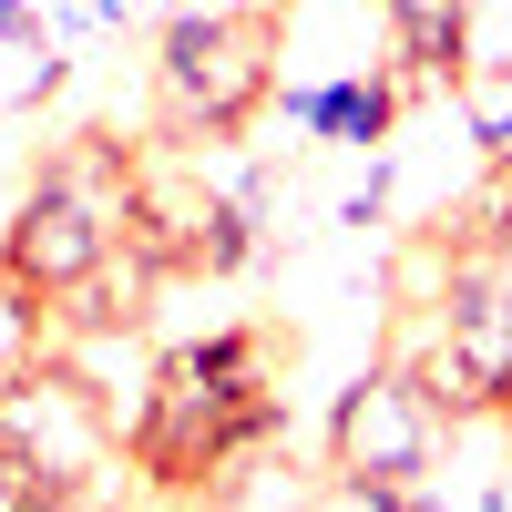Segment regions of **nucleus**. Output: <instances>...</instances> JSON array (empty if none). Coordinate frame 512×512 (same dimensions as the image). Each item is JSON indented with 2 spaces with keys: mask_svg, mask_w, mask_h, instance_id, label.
<instances>
[{
  "mask_svg": "<svg viewBox=\"0 0 512 512\" xmlns=\"http://www.w3.org/2000/svg\"><path fill=\"white\" fill-rule=\"evenodd\" d=\"M287 431V400H277V338L236 318L216 338H185V349L154 359V410L144 431L123 441V461L154 482V492H205L226 482L236 461H256Z\"/></svg>",
  "mask_w": 512,
  "mask_h": 512,
  "instance_id": "obj_1",
  "label": "nucleus"
},
{
  "mask_svg": "<svg viewBox=\"0 0 512 512\" xmlns=\"http://www.w3.org/2000/svg\"><path fill=\"white\" fill-rule=\"evenodd\" d=\"M144 164H154V154L123 144L113 123H82V134H62L52 154L31 164L21 205L0 216V277H21L41 308H72V297L123 256V236H134Z\"/></svg>",
  "mask_w": 512,
  "mask_h": 512,
  "instance_id": "obj_2",
  "label": "nucleus"
},
{
  "mask_svg": "<svg viewBox=\"0 0 512 512\" xmlns=\"http://www.w3.org/2000/svg\"><path fill=\"white\" fill-rule=\"evenodd\" d=\"M277 103V11L175 0L154 31V123L164 144H236Z\"/></svg>",
  "mask_w": 512,
  "mask_h": 512,
  "instance_id": "obj_3",
  "label": "nucleus"
},
{
  "mask_svg": "<svg viewBox=\"0 0 512 512\" xmlns=\"http://www.w3.org/2000/svg\"><path fill=\"white\" fill-rule=\"evenodd\" d=\"M410 369L451 420H502L512 431V246H451Z\"/></svg>",
  "mask_w": 512,
  "mask_h": 512,
  "instance_id": "obj_4",
  "label": "nucleus"
},
{
  "mask_svg": "<svg viewBox=\"0 0 512 512\" xmlns=\"http://www.w3.org/2000/svg\"><path fill=\"white\" fill-rule=\"evenodd\" d=\"M451 451V410L420 390V369L390 359V369H359L328 410V472H359V482H390V492H420Z\"/></svg>",
  "mask_w": 512,
  "mask_h": 512,
  "instance_id": "obj_5",
  "label": "nucleus"
},
{
  "mask_svg": "<svg viewBox=\"0 0 512 512\" xmlns=\"http://www.w3.org/2000/svg\"><path fill=\"white\" fill-rule=\"evenodd\" d=\"M0 441L31 451L41 472H52V492H72V502H93V512H103L93 482L123 461V431H113V410L93 400V379H82L62 349H52V359H31L11 390H0Z\"/></svg>",
  "mask_w": 512,
  "mask_h": 512,
  "instance_id": "obj_6",
  "label": "nucleus"
},
{
  "mask_svg": "<svg viewBox=\"0 0 512 512\" xmlns=\"http://www.w3.org/2000/svg\"><path fill=\"white\" fill-rule=\"evenodd\" d=\"M277 113L297 134H318L338 154H379L410 113V72L400 62H369V72H277Z\"/></svg>",
  "mask_w": 512,
  "mask_h": 512,
  "instance_id": "obj_7",
  "label": "nucleus"
},
{
  "mask_svg": "<svg viewBox=\"0 0 512 512\" xmlns=\"http://www.w3.org/2000/svg\"><path fill=\"white\" fill-rule=\"evenodd\" d=\"M379 11H390V31H400V72H410V93H420V82H461L482 0H379Z\"/></svg>",
  "mask_w": 512,
  "mask_h": 512,
  "instance_id": "obj_8",
  "label": "nucleus"
},
{
  "mask_svg": "<svg viewBox=\"0 0 512 512\" xmlns=\"http://www.w3.org/2000/svg\"><path fill=\"white\" fill-rule=\"evenodd\" d=\"M62 93V31L52 21H0V134L31 123Z\"/></svg>",
  "mask_w": 512,
  "mask_h": 512,
  "instance_id": "obj_9",
  "label": "nucleus"
},
{
  "mask_svg": "<svg viewBox=\"0 0 512 512\" xmlns=\"http://www.w3.org/2000/svg\"><path fill=\"white\" fill-rule=\"evenodd\" d=\"M451 103H461V134H472V154L492 164V175H512V62L472 52L451 82Z\"/></svg>",
  "mask_w": 512,
  "mask_h": 512,
  "instance_id": "obj_10",
  "label": "nucleus"
},
{
  "mask_svg": "<svg viewBox=\"0 0 512 512\" xmlns=\"http://www.w3.org/2000/svg\"><path fill=\"white\" fill-rule=\"evenodd\" d=\"M31 359H52V308H41L21 277H0V390H11Z\"/></svg>",
  "mask_w": 512,
  "mask_h": 512,
  "instance_id": "obj_11",
  "label": "nucleus"
},
{
  "mask_svg": "<svg viewBox=\"0 0 512 512\" xmlns=\"http://www.w3.org/2000/svg\"><path fill=\"white\" fill-rule=\"evenodd\" d=\"M287 512H410V492H390V482H359V472H328L318 492H297Z\"/></svg>",
  "mask_w": 512,
  "mask_h": 512,
  "instance_id": "obj_12",
  "label": "nucleus"
},
{
  "mask_svg": "<svg viewBox=\"0 0 512 512\" xmlns=\"http://www.w3.org/2000/svg\"><path fill=\"white\" fill-rule=\"evenodd\" d=\"M52 502H62V492H52V472H41L31 451L0 441V512H52Z\"/></svg>",
  "mask_w": 512,
  "mask_h": 512,
  "instance_id": "obj_13",
  "label": "nucleus"
},
{
  "mask_svg": "<svg viewBox=\"0 0 512 512\" xmlns=\"http://www.w3.org/2000/svg\"><path fill=\"white\" fill-rule=\"evenodd\" d=\"M134 21H154V0H62L52 11V31H134Z\"/></svg>",
  "mask_w": 512,
  "mask_h": 512,
  "instance_id": "obj_14",
  "label": "nucleus"
},
{
  "mask_svg": "<svg viewBox=\"0 0 512 512\" xmlns=\"http://www.w3.org/2000/svg\"><path fill=\"white\" fill-rule=\"evenodd\" d=\"M62 0H0V21H52Z\"/></svg>",
  "mask_w": 512,
  "mask_h": 512,
  "instance_id": "obj_15",
  "label": "nucleus"
},
{
  "mask_svg": "<svg viewBox=\"0 0 512 512\" xmlns=\"http://www.w3.org/2000/svg\"><path fill=\"white\" fill-rule=\"evenodd\" d=\"M472 512H512V482H502V472H492V482H482V502H472Z\"/></svg>",
  "mask_w": 512,
  "mask_h": 512,
  "instance_id": "obj_16",
  "label": "nucleus"
},
{
  "mask_svg": "<svg viewBox=\"0 0 512 512\" xmlns=\"http://www.w3.org/2000/svg\"><path fill=\"white\" fill-rule=\"evenodd\" d=\"M410 512H451V502H441V492H431V482H420V492H410Z\"/></svg>",
  "mask_w": 512,
  "mask_h": 512,
  "instance_id": "obj_17",
  "label": "nucleus"
},
{
  "mask_svg": "<svg viewBox=\"0 0 512 512\" xmlns=\"http://www.w3.org/2000/svg\"><path fill=\"white\" fill-rule=\"evenodd\" d=\"M52 512H93V502H72V492H62V502H52Z\"/></svg>",
  "mask_w": 512,
  "mask_h": 512,
  "instance_id": "obj_18",
  "label": "nucleus"
}]
</instances>
